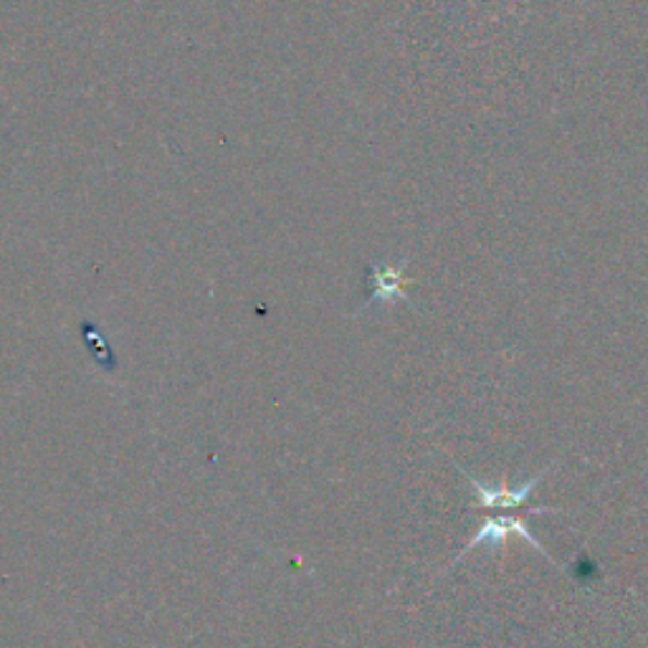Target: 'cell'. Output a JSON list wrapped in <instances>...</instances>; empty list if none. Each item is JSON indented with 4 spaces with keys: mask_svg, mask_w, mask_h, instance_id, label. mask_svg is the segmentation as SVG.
<instances>
[{
    "mask_svg": "<svg viewBox=\"0 0 648 648\" xmlns=\"http://www.w3.org/2000/svg\"><path fill=\"white\" fill-rule=\"evenodd\" d=\"M550 469L544 466L540 473H535V477H529L525 484L517 487V489H509V487H489V484H481L473 477H469V481L473 484V492H477V500H479V507L481 509H517L521 504L527 502V496L535 492V487L540 484L544 473Z\"/></svg>",
    "mask_w": 648,
    "mask_h": 648,
    "instance_id": "obj_2",
    "label": "cell"
},
{
    "mask_svg": "<svg viewBox=\"0 0 648 648\" xmlns=\"http://www.w3.org/2000/svg\"><path fill=\"white\" fill-rule=\"evenodd\" d=\"M509 535H519V537H525V540L532 544V548L540 552V555H544L548 560H552V563L557 565V560L550 555L548 550L542 548L540 544V540H537V537L529 532V527H527V521L525 519H519V517H492V519H487L484 525L479 527V532L471 537V542L466 544V548L461 550V555L456 557V563L461 557H466V552H471V550H477L479 544H500L502 540H507Z\"/></svg>",
    "mask_w": 648,
    "mask_h": 648,
    "instance_id": "obj_1",
    "label": "cell"
}]
</instances>
